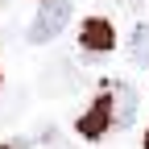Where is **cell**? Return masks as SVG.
<instances>
[{"mask_svg":"<svg viewBox=\"0 0 149 149\" xmlns=\"http://www.w3.org/2000/svg\"><path fill=\"white\" fill-rule=\"evenodd\" d=\"M66 21H70V0H46L42 8H37V17L29 21L25 37L33 46H46V42H54V37L66 29Z\"/></svg>","mask_w":149,"mask_h":149,"instance_id":"6da1fadb","label":"cell"},{"mask_svg":"<svg viewBox=\"0 0 149 149\" xmlns=\"http://www.w3.org/2000/svg\"><path fill=\"white\" fill-rule=\"evenodd\" d=\"M79 46H83L87 54H112V46H116L112 21H104V17H87L83 29H79Z\"/></svg>","mask_w":149,"mask_h":149,"instance_id":"7a4b0ae2","label":"cell"},{"mask_svg":"<svg viewBox=\"0 0 149 149\" xmlns=\"http://www.w3.org/2000/svg\"><path fill=\"white\" fill-rule=\"evenodd\" d=\"M74 128H79V137H87V141H100L108 128H112V100H108V91L79 116V124H74Z\"/></svg>","mask_w":149,"mask_h":149,"instance_id":"3957f363","label":"cell"},{"mask_svg":"<svg viewBox=\"0 0 149 149\" xmlns=\"http://www.w3.org/2000/svg\"><path fill=\"white\" fill-rule=\"evenodd\" d=\"M108 100H112V128H124V124H133V116H137V104H141L137 87H128V83H112Z\"/></svg>","mask_w":149,"mask_h":149,"instance_id":"277c9868","label":"cell"},{"mask_svg":"<svg viewBox=\"0 0 149 149\" xmlns=\"http://www.w3.org/2000/svg\"><path fill=\"white\" fill-rule=\"evenodd\" d=\"M42 87L50 91V95H58V91H74V70H70V62L50 66V70H46V79H42Z\"/></svg>","mask_w":149,"mask_h":149,"instance_id":"5b68a950","label":"cell"},{"mask_svg":"<svg viewBox=\"0 0 149 149\" xmlns=\"http://www.w3.org/2000/svg\"><path fill=\"white\" fill-rule=\"evenodd\" d=\"M128 58L137 66H149V25H133V37H128Z\"/></svg>","mask_w":149,"mask_h":149,"instance_id":"8992f818","label":"cell"},{"mask_svg":"<svg viewBox=\"0 0 149 149\" xmlns=\"http://www.w3.org/2000/svg\"><path fill=\"white\" fill-rule=\"evenodd\" d=\"M0 149H29V141H4Z\"/></svg>","mask_w":149,"mask_h":149,"instance_id":"52a82bcc","label":"cell"}]
</instances>
